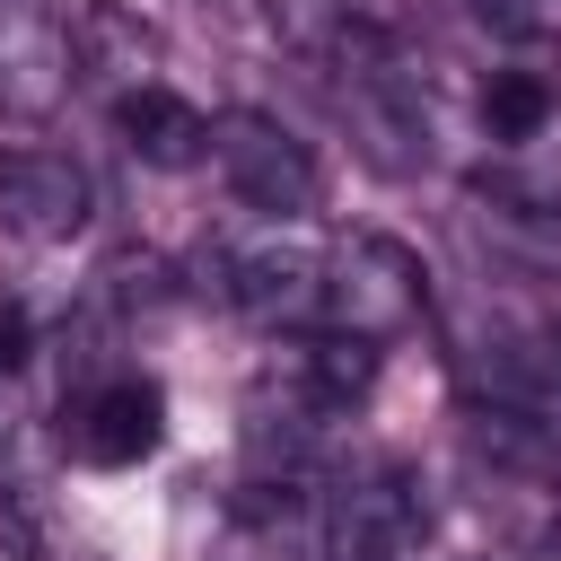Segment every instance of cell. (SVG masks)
I'll use <instances>...</instances> for the list:
<instances>
[{
    "label": "cell",
    "mask_w": 561,
    "mask_h": 561,
    "mask_svg": "<svg viewBox=\"0 0 561 561\" xmlns=\"http://www.w3.org/2000/svg\"><path fill=\"white\" fill-rule=\"evenodd\" d=\"M430 316V263L403 245V237H377V228H351L333 254H324V333H359V342H394Z\"/></svg>",
    "instance_id": "cell-1"
},
{
    "label": "cell",
    "mask_w": 561,
    "mask_h": 561,
    "mask_svg": "<svg viewBox=\"0 0 561 561\" xmlns=\"http://www.w3.org/2000/svg\"><path fill=\"white\" fill-rule=\"evenodd\" d=\"M210 167H219V184H228L245 210H263V219H307V210L324 202L316 149H307L280 114H263V105H237V114L210 123Z\"/></svg>",
    "instance_id": "cell-2"
},
{
    "label": "cell",
    "mask_w": 561,
    "mask_h": 561,
    "mask_svg": "<svg viewBox=\"0 0 561 561\" xmlns=\"http://www.w3.org/2000/svg\"><path fill=\"white\" fill-rule=\"evenodd\" d=\"M210 289H219L237 316L272 324V333L324 324V254L298 245V237H280V219H272V237H254V245H219V254H210Z\"/></svg>",
    "instance_id": "cell-3"
},
{
    "label": "cell",
    "mask_w": 561,
    "mask_h": 561,
    "mask_svg": "<svg viewBox=\"0 0 561 561\" xmlns=\"http://www.w3.org/2000/svg\"><path fill=\"white\" fill-rule=\"evenodd\" d=\"M430 500L412 465H359L324 508V561H421Z\"/></svg>",
    "instance_id": "cell-4"
},
{
    "label": "cell",
    "mask_w": 561,
    "mask_h": 561,
    "mask_svg": "<svg viewBox=\"0 0 561 561\" xmlns=\"http://www.w3.org/2000/svg\"><path fill=\"white\" fill-rule=\"evenodd\" d=\"M96 210V184L70 149H0V228L18 245H70Z\"/></svg>",
    "instance_id": "cell-5"
},
{
    "label": "cell",
    "mask_w": 561,
    "mask_h": 561,
    "mask_svg": "<svg viewBox=\"0 0 561 561\" xmlns=\"http://www.w3.org/2000/svg\"><path fill=\"white\" fill-rule=\"evenodd\" d=\"M70 447H79L88 465H105V473L158 456V447H167V386L140 377V368L96 377V386L70 403Z\"/></svg>",
    "instance_id": "cell-6"
},
{
    "label": "cell",
    "mask_w": 561,
    "mask_h": 561,
    "mask_svg": "<svg viewBox=\"0 0 561 561\" xmlns=\"http://www.w3.org/2000/svg\"><path fill=\"white\" fill-rule=\"evenodd\" d=\"M114 131H123V149H131L140 167H167V175H184V167L210 158V114H202L193 96H175L167 79L123 88V96H114Z\"/></svg>",
    "instance_id": "cell-7"
},
{
    "label": "cell",
    "mask_w": 561,
    "mask_h": 561,
    "mask_svg": "<svg viewBox=\"0 0 561 561\" xmlns=\"http://www.w3.org/2000/svg\"><path fill=\"white\" fill-rule=\"evenodd\" d=\"M61 35H70V70H96V79H123V88L158 79V35H149L140 18H123L114 0H70ZM123 88H114V96H123Z\"/></svg>",
    "instance_id": "cell-8"
},
{
    "label": "cell",
    "mask_w": 561,
    "mask_h": 561,
    "mask_svg": "<svg viewBox=\"0 0 561 561\" xmlns=\"http://www.w3.org/2000/svg\"><path fill=\"white\" fill-rule=\"evenodd\" d=\"M552 114H561V88H552L543 70H491V88H482V123H491V140L526 149V140L552 131Z\"/></svg>",
    "instance_id": "cell-9"
},
{
    "label": "cell",
    "mask_w": 561,
    "mask_h": 561,
    "mask_svg": "<svg viewBox=\"0 0 561 561\" xmlns=\"http://www.w3.org/2000/svg\"><path fill=\"white\" fill-rule=\"evenodd\" d=\"M377 342H359V333H324V342H307V394H316V412H351L368 386H377Z\"/></svg>",
    "instance_id": "cell-10"
},
{
    "label": "cell",
    "mask_w": 561,
    "mask_h": 561,
    "mask_svg": "<svg viewBox=\"0 0 561 561\" xmlns=\"http://www.w3.org/2000/svg\"><path fill=\"white\" fill-rule=\"evenodd\" d=\"M473 9V26L482 35H500V44H561V0H465Z\"/></svg>",
    "instance_id": "cell-11"
},
{
    "label": "cell",
    "mask_w": 561,
    "mask_h": 561,
    "mask_svg": "<svg viewBox=\"0 0 561 561\" xmlns=\"http://www.w3.org/2000/svg\"><path fill=\"white\" fill-rule=\"evenodd\" d=\"M272 18H280V26L298 35V44H316V35H324V26L342 18V9H333V0H272Z\"/></svg>",
    "instance_id": "cell-12"
},
{
    "label": "cell",
    "mask_w": 561,
    "mask_h": 561,
    "mask_svg": "<svg viewBox=\"0 0 561 561\" xmlns=\"http://www.w3.org/2000/svg\"><path fill=\"white\" fill-rule=\"evenodd\" d=\"M26 351H35V324H26V307H9V298H0V377H9Z\"/></svg>",
    "instance_id": "cell-13"
},
{
    "label": "cell",
    "mask_w": 561,
    "mask_h": 561,
    "mask_svg": "<svg viewBox=\"0 0 561 561\" xmlns=\"http://www.w3.org/2000/svg\"><path fill=\"white\" fill-rule=\"evenodd\" d=\"M465 561H561L552 543H491V552H465Z\"/></svg>",
    "instance_id": "cell-14"
},
{
    "label": "cell",
    "mask_w": 561,
    "mask_h": 561,
    "mask_svg": "<svg viewBox=\"0 0 561 561\" xmlns=\"http://www.w3.org/2000/svg\"><path fill=\"white\" fill-rule=\"evenodd\" d=\"M0 561H26V552H0Z\"/></svg>",
    "instance_id": "cell-15"
}]
</instances>
